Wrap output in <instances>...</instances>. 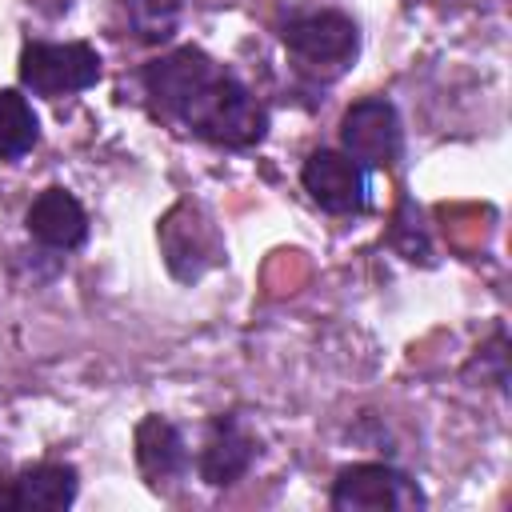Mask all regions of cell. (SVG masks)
Listing matches in <instances>:
<instances>
[{"label": "cell", "instance_id": "cell-1", "mask_svg": "<svg viewBox=\"0 0 512 512\" xmlns=\"http://www.w3.org/2000/svg\"><path fill=\"white\" fill-rule=\"evenodd\" d=\"M148 100L184 132L216 148H256L268 136V108L252 88L196 44H180L140 68Z\"/></svg>", "mask_w": 512, "mask_h": 512}, {"label": "cell", "instance_id": "cell-2", "mask_svg": "<svg viewBox=\"0 0 512 512\" xmlns=\"http://www.w3.org/2000/svg\"><path fill=\"white\" fill-rule=\"evenodd\" d=\"M280 44L296 72L312 80H336L360 56V28L340 8H300L284 20Z\"/></svg>", "mask_w": 512, "mask_h": 512}, {"label": "cell", "instance_id": "cell-3", "mask_svg": "<svg viewBox=\"0 0 512 512\" xmlns=\"http://www.w3.org/2000/svg\"><path fill=\"white\" fill-rule=\"evenodd\" d=\"M20 84L32 92V96H44V100H60V96H76V92H88L92 84H100L104 76V60L92 44L84 40H28L20 48Z\"/></svg>", "mask_w": 512, "mask_h": 512}, {"label": "cell", "instance_id": "cell-4", "mask_svg": "<svg viewBox=\"0 0 512 512\" xmlns=\"http://www.w3.org/2000/svg\"><path fill=\"white\" fill-rule=\"evenodd\" d=\"M156 240H160L168 272L180 284H196L208 268L224 264V236H220L216 220L208 216V208L196 200H176L160 216Z\"/></svg>", "mask_w": 512, "mask_h": 512}, {"label": "cell", "instance_id": "cell-5", "mask_svg": "<svg viewBox=\"0 0 512 512\" xmlns=\"http://www.w3.org/2000/svg\"><path fill=\"white\" fill-rule=\"evenodd\" d=\"M328 504L336 512H412L424 508L428 500L408 472L384 460H356L336 472Z\"/></svg>", "mask_w": 512, "mask_h": 512}, {"label": "cell", "instance_id": "cell-6", "mask_svg": "<svg viewBox=\"0 0 512 512\" xmlns=\"http://www.w3.org/2000/svg\"><path fill=\"white\" fill-rule=\"evenodd\" d=\"M340 152L352 156L364 172L392 168L404 156V124L388 96H364L340 116Z\"/></svg>", "mask_w": 512, "mask_h": 512}, {"label": "cell", "instance_id": "cell-7", "mask_svg": "<svg viewBox=\"0 0 512 512\" xmlns=\"http://www.w3.org/2000/svg\"><path fill=\"white\" fill-rule=\"evenodd\" d=\"M300 184L332 216H356L368 208V172L340 148H316L300 164Z\"/></svg>", "mask_w": 512, "mask_h": 512}, {"label": "cell", "instance_id": "cell-8", "mask_svg": "<svg viewBox=\"0 0 512 512\" xmlns=\"http://www.w3.org/2000/svg\"><path fill=\"white\" fill-rule=\"evenodd\" d=\"M256 456H260V444L248 432V424L236 412H220L204 424V440H200V452H196V472L208 488H228V484L248 476Z\"/></svg>", "mask_w": 512, "mask_h": 512}, {"label": "cell", "instance_id": "cell-9", "mask_svg": "<svg viewBox=\"0 0 512 512\" xmlns=\"http://www.w3.org/2000/svg\"><path fill=\"white\" fill-rule=\"evenodd\" d=\"M80 472L64 460H40L0 476V512H64L76 504Z\"/></svg>", "mask_w": 512, "mask_h": 512}, {"label": "cell", "instance_id": "cell-10", "mask_svg": "<svg viewBox=\"0 0 512 512\" xmlns=\"http://www.w3.org/2000/svg\"><path fill=\"white\" fill-rule=\"evenodd\" d=\"M24 228H28V236H32L40 248L76 252V248L88 240V212H84V204H80L68 188L52 184V188L36 192V200L28 204Z\"/></svg>", "mask_w": 512, "mask_h": 512}, {"label": "cell", "instance_id": "cell-11", "mask_svg": "<svg viewBox=\"0 0 512 512\" xmlns=\"http://www.w3.org/2000/svg\"><path fill=\"white\" fill-rule=\"evenodd\" d=\"M132 448H136V468H140V476H144V484H148L152 492H164L168 484H176V480L188 472V444H184V432H180L172 420L156 416V412H148V416L136 424Z\"/></svg>", "mask_w": 512, "mask_h": 512}, {"label": "cell", "instance_id": "cell-12", "mask_svg": "<svg viewBox=\"0 0 512 512\" xmlns=\"http://www.w3.org/2000/svg\"><path fill=\"white\" fill-rule=\"evenodd\" d=\"M40 144V116L20 88H0V160L12 164Z\"/></svg>", "mask_w": 512, "mask_h": 512}, {"label": "cell", "instance_id": "cell-13", "mask_svg": "<svg viewBox=\"0 0 512 512\" xmlns=\"http://www.w3.org/2000/svg\"><path fill=\"white\" fill-rule=\"evenodd\" d=\"M120 8H124V24H128L132 40L160 48L176 36L184 0H120Z\"/></svg>", "mask_w": 512, "mask_h": 512}]
</instances>
